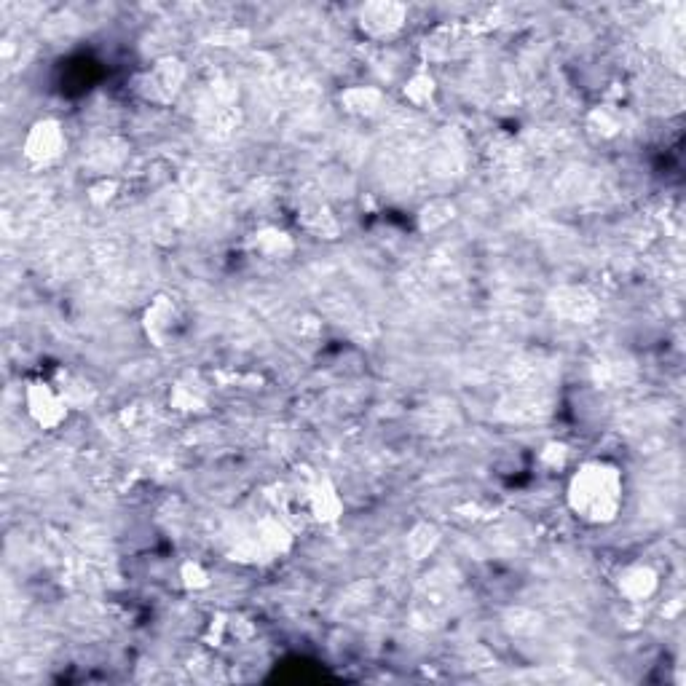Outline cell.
Instances as JSON below:
<instances>
[{
  "label": "cell",
  "mask_w": 686,
  "mask_h": 686,
  "mask_svg": "<svg viewBox=\"0 0 686 686\" xmlns=\"http://www.w3.org/2000/svg\"><path fill=\"white\" fill-rule=\"evenodd\" d=\"M183 327L180 306L169 295H156L143 311V333L156 349H167L177 341Z\"/></svg>",
  "instance_id": "5"
},
{
  "label": "cell",
  "mask_w": 686,
  "mask_h": 686,
  "mask_svg": "<svg viewBox=\"0 0 686 686\" xmlns=\"http://www.w3.org/2000/svg\"><path fill=\"white\" fill-rule=\"evenodd\" d=\"M169 408L175 413H183V416H201V413H207V397L199 389H193L191 384L177 381L169 389Z\"/></svg>",
  "instance_id": "16"
},
{
  "label": "cell",
  "mask_w": 686,
  "mask_h": 686,
  "mask_svg": "<svg viewBox=\"0 0 686 686\" xmlns=\"http://www.w3.org/2000/svg\"><path fill=\"white\" fill-rule=\"evenodd\" d=\"M25 410L30 421L43 432L59 429L73 413L62 389L51 381H43V378H35L25 386Z\"/></svg>",
  "instance_id": "2"
},
{
  "label": "cell",
  "mask_w": 686,
  "mask_h": 686,
  "mask_svg": "<svg viewBox=\"0 0 686 686\" xmlns=\"http://www.w3.org/2000/svg\"><path fill=\"white\" fill-rule=\"evenodd\" d=\"M177 579H180V585H183L185 593H204V590H210L212 587L210 569L201 561H193V558L180 563Z\"/></svg>",
  "instance_id": "18"
},
{
  "label": "cell",
  "mask_w": 686,
  "mask_h": 686,
  "mask_svg": "<svg viewBox=\"0 0 686 686\" xmlns=\"http://www.w3.org/2000/svg\"><path fill=\"white\" fill-rule=\"evenodd\" d=\"M341 108L354 118H373L378 116L386 105V94L384 89L378 86H368V84H357V86H346L341 92Z\"/></svg>",
  "instance_id": "11"
},
{
  "label": "cell",
  "mask_w": 686,
  "mask_h": 686,
  "mask_svg": "<svg viewBox=\"0 0 686 686\" xmlns=\"http://www.w3.org/2000/svg\"><path fill=\"white\" fill-rule=\"evenodd\" d=\"M456 215H459L456 201L451 196H437V199H429L421 207L419 215H416V226H419L421 234H437L445 226H451Z\"/></svg>",
  "instance_id": "13"
},
{
  "label": "cell",
  "mask_w": 686,
  "mask_h": 686,
  "mask_svg": "<svg viewBox=\"0 0 686 686\" xmlns=\"http://www.w3.org/2000/svg\"><path fill=\"white\" fill-rule=\"evenodd\" d=\"M550 309L561 319H569L574 325H587L598 317V301L587 293L585 287H558L550 295Z\"/></svg>",
  "instance_id": "8"
},
{
  "label": "cell",
  "mask_w": 686,
  "mask_h": 686,
  "mask_svg": "<svg viewBox=\"0 0 686 686\" xmlns=\"http://www.w3.org/2000/svg\"><path fill=\"white\" fill-rule=\"evenodd\" d=\"M571 461V448L566 443H561V440H553V443H547L539 451V464L547 469H553V472H561V469L569 467Z\"/></svg>",
  "instance_id": "21"
},
{
  "label": "cell",
  "mask_w": 686,
  "mask_h": 686,
  "mask_svg": "<svg viewBox=\"0 0 686 686\" xmlns=\"http://www.w3.org/2000/svg\"><path fill=\"white\" fill-rule=\"evenodd\" d=\"M587 132L598 140H614L622 132L620 110L611 108V105H595L587 113Z\"/></svg>",
  "instance_id": "15"
},
{
  "label": "cell",
  "mask_w": 686,
  "mask_h": 686,
  "mask_svg": "<svg viewBox=\"0 0 686 686\" xmlns=\"http://www.w3.org/2000/svg\"><path fill=\"white\" fill-rule=\"evenodd\" d=\"M402 97L413 108H429L437 100V78L429 70H416L405 78L402 84Z\"/></svg>",
  "instance_id": "14"
},
{
  "label": "cell",
  "mask_w": 686,
  "mask_h": 686,
  "mask_svg": "<svg viewBox=\"0 0 686 686\" xmlns=\"http://www.w3.org/2000/svg\"><path fill=\"white\" fill-rule=\"evenodd\" d=\"M57 386L62 389L65 400L70 402V408L73 410L89 408V405H94V400H97V389H94L86 378L73 376V373H65V381Z\"/></svg>",
  "instance_id": "17"
},
{
  "label": "cell",
  "mask_w": 686,
  "mask_h": 686,
  "mask_svg": "<svg viewBox=\"0 0 686 686\" xmlns=\"http://www.w3.org/2000/svg\"><path fill=\"white\" fill-rule=\"evenodd\" d=\"M408 22V6L397 0H373L357 9V27L370 41H392Z\"/></svg>",
  "instance_id": "4"
},
{
  "label": "cell",
  "mask_w": 686,
  "mask_h": 686,
  "mask_svg": "<svg viewBox=\"0 0 686 686\" xmlns=\"http://www.w3.org/2000/svg\"><path fill=\"white\" fill-rule=\"evenodd\" d=\"M247 247L263 260H287L295 252V239L285 228L263 226L247 239Z\"/></svg>",
  "instance_id": "9"
},
{
  "label": "cell",
  "mask_w": 686,
  "mask_h": 686,
  "mask_svg": "<svg viewBox=\"0 0 686 686\" xmlns=\"http://www.w3.org/2000/svg\"><path fill=\"white\" fill-rule=\"evenodd\" d=\"M614 587H617V595H620L622 601L636 603L638 606V603L652 601L654 595L660 593V571L644 561L628 563V566H622L617 571Z\"/></svg>",
  "instance_id": "6"
},
{
  "label": "cell",
  "mask_w": 686,
  "mask_h": 686,
  "mask_svg": "<svg viewBox=\"0 0 686 686\" xmlns=\"http://www.w3.org/2000/svg\"><path fill=\"white\" fill-rule=\"evenodd\" d=\"M306 510L322 526H333L343 518L346 504H343V496L333 483V477L317 475L306 486Z\"/></svg>",
  "instance_id": "7"
},
{
  "label": "cell",
  "mask_w": 686,
  "mask_h": 686,
  "mask_svg": "<svg viewBox=\"0 0 686 686\" xmlns=\"http://www.w3.org/2000/svg\"><path fill=\"white\" fill-rule=\"evenodd\" d=\"M566 507L585 526H611L625 507V477L606 459L582 461L566 483Z\"/></svg>",
  "instance_id": "1"
},
{
  "label": "cell",
  "mask_w": 686,
  "mask_h": 686,
  "mask_svg": "<svg viewBox=\"0 0 686 686\" xmlns=\"http://www.w3.org/2000/svg\"><path fill=\"white\" fill-rule=\"evenodd\" d=\"M118 191H121L118 177L100 175V177H94L92 183H89V188H86V199H89V204L97 207V210H105V207H110V204L116 201Z\"/></svg>",
  "instance_id": "19"
},
{
  "label": "cell",
  "mask_w": 686,
  "mask_h": 686,
  "mask_svg": "<svg viewBox=\"0 0 686 686\" xmlns=\"http://www.w3.org/2000/svg\"><path fill=\"white\" fill-rule=\"evenodd\" d=\"M185 81V65L177 57H164L151 67L148 84H151L153 97L159 100H172Z\"/></svg>",
  "instance_id": "12"
},
{
  "label": "cell",
  "mask_w": 686,
  "mask_h": 686,
  "mask_svg": "<svg viewBox=\"0 0 686 686\" xmlns=\"http://www.w3.org/2000/svg\"><path fill=\"white\" fill-rule=\"evenodd\" d=\"M443 542V531L435 520H416L405 534V555L413 563L429 561Z\"/></svg>",
  "instance_id": "10"
},
{
  "label": "cell",
  "mask_w": 686,
  "mask_h": 686,
  "mask_svg": "<svg viewBox=\"0 0 686 686\" xmlns=\"http://www.w3.org/2000/svg\"><path fill=\"white\" fill-rule=\"evenodd\" d=\"M303 226L309 228L311 234H317L319 239H322V236H325V239H335V234H338V223H335L330 210L322 207V204L303 215Z\"/></svg>",
  "instance_id": "20"
},
{
  "label": "cell",
  "mask_w": 686,
  "mask_h": 686,
  "mask_svg": "<svg viewBox=\"0 0 686 686\" xmlns=\"http://www.w3.org/2000/svg\"><path fill=\"white\" fill-rule=\"evenodd\" d=\"M67 151V132L59 118H38L27 126L22 140V156L33 167H51L57 164Z\"/></svg>",
  "instance_id": "3"
}]
</instances>
